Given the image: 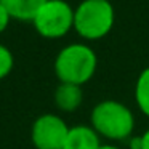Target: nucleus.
<instances>
[{"label": "nucleus", "mask_w": 149, "mask_h": 149, "mask_svg": "<svg viewBox=\"0 0 149 149\" xmlns=\"http://www.w3.org/2000/svg\"><path fill=\"white\" fill-rule=\"evenodd\" d=\"M53 69L61 84L84 87L96 74L98 56L87 43H71L58 52Z\"/></svg>", "instance_id": "f03ea898"}, {"label": "nucleus", "mask_w": 149, "mask_h": 149, "mask_svg": "<svg viewBox=\"0 0 149 149\" xmlns=\"http://www.w3.org/2000/svg\"><path fill=\"white\" fill-rule=\"evenodd\" d=\"M139 149H149V128L139 136Z\"/></svg>", "instance_id": "f8f14e48"}, {"label": "nucleus", "mask_w": 149, "mask_h": 149, "mask_svg": "<svg viewBox=\"0 0 149 149\" xmlns=\"http://www.w3.org/2000/svg\"><path fill=\"white\" fill-rule=\"evenodd\" d=\"M100 149H122V148L117 144H101Z\"/></svg>", "instance_id": "ddd939ff"}, {"label": "nucleus", "mask_w": 149, "mask_h": 149, "mask_svg": "<svg viewBox=\"0 0 149 149\" xmlns=\"http://www.w3.org/2000/svg\"><path fill=\"white\" fill-rule=\"evenodd\" d=\"M101 138L91 125H74L69 127L68 138L63 149H100Z\"/></svg>", "instance_id": "423d86ee"}, {"label": "nucleus", "mask_w": 149, "mask_h": 149, "mask_svg": "<svg viewBox=\"0 0 149 149\" xmlns=\"http://www.w3.org/2000/svg\"><path fill=\"white\" fill-rule=\"evenodd\" d=\"M103 2H109V0H103Z\"/></svg>", "instance_id": "4468645a"}, {"label": "nucleus", "mask_w": 149, "mask_h": 149, "mask_svg": "<svg viewBox=\"0 0 149 149\" xmlns=\"http://www.w3.org/2000/svg\"><path fill=\"white\" fill-rule=\"evenodd\" d=\"M11 18L8 15V11L3 8V5L0 3V34H3L8 29V24H10Z\"/></svg>", "instance_id": "9b49d317"}, {"label": "nucleus", "mask_w": 149, "mask_h": 149, "mask_svg": "<svg viewBox=\"0 0 149 149\" xmlns=\"http://www.w3.org/2000/svg\"><path fill=\"white\" fill-rule=\"evenodd\" d=\"M32 24L43 39H61L74 29V8L66 0H47L34 16Z\"/></svg>", "instance_id": "20e7f679"}, {"label": "nucleus", "mask_w": 149, "mask_h": 149, "mask_svg": "<svg viewBox=\"0 0 149 149\" xmlns=\"http://www.w3.org/2000/svg\"><path fill=\"white\" fill-rule=\"evenodd\" d=\"M53 101L55 106L63 112H75L84 103V90L80 85L59 82L53 93Z\"/></svg>", "instance_id": "0eeeda50"}, {"label": "nucleus", "mask_w": 149, "mask_h": 149, "mask_svg": "<svg viewBox=\"0 0 149 149\" xmlns=\"http://www.w3.org/2000/svg\"><path fill=\"white\" fill-rule=\"evenodd\" d=\"M15 68V56L8 47L3 43H0V80H3L5 77L11 74Z\"/></svg>", "instance_id": "9d476101"}, {"label": "nucleus", "mask_w": 149, "mask_h": 149, "mask_svg": "<svg viewBox=\"0 0 149 149\" xmlns=\"http://www.w3.org/2000/svg\"><path fill=\"white\" fill-rule=\"evenodd\" d=\"M69 127L61 116L45 112L34 120L31 127V141L36 149H63Z\"/></svg>", "instance_id": "39448f33"}, {"label": "nucleus", "mask_w": 149, "mask_h": 149, "mask_svg": "<svg viewBox=\"0 0 149 149\" xmlns=\"http://www.w3.org/2000/svg\"><path fill=\"white\" fill-rule=\"evenodd\" d=\"M90 125L100 138L112 143H123L135 132V114L127 104L117 100H103L90 112Z\"/></svg>", "instance_id": "f257e3e1"}, {"label": "nucleus", "mask_w": 149, "mask_h": 149, "mask_svg": "<svg viewBox=\"0 0 149 149\" xmlns=\"http://www.w3.org/2000/svg\"><path fill=\"white\" fill-rule=\"evenodd\" d=\"M116 13L111 2L84 0L74 8V31L85 40H100L112 31Z\"/></svg>", "instance_id": "7ed1b4c3"}, {"label": "nucleus", "mask_w": 149, "mask_h": 149, "mask_svg": "<svg viewBox=\"0 0 149 149\" xmlns=\"http://www.w3.org/2000/svg\"><path fill=\"white\" fill-rule=\"evenodd\" d=\"M135 101L138 109L149 117V66L139 72L135 84Z\"/></svg>", "instance_id": "1a4fd4ad"}, {"label": "nucleus", "mask_w": 149, "mask_h": 149, "mask_svg": "<svg viewBox=\"0 0 149 149\" xmlns=\"http://www.w3.org/2000/svg\"><path fill=\"white\" fill-rule=\"evenodd\" d=\"M47 0H0V3L8 11L11 19L31 21Z\"/></svg>", "instance_id": "6e6552de"}]
</instances>
